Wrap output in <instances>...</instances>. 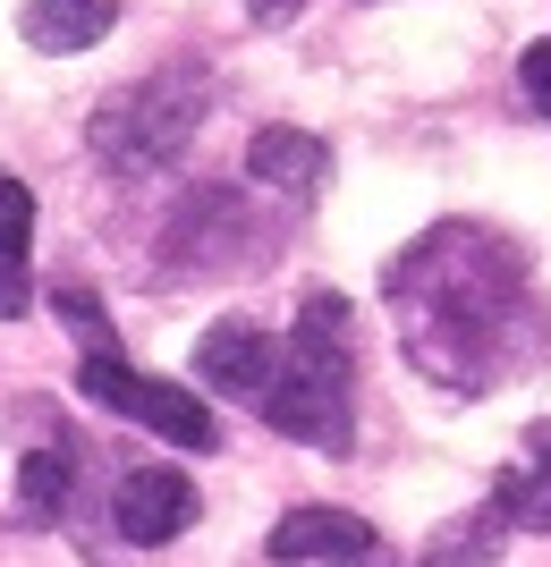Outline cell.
Segmentation results:
<instances>
[{
  "instance_id": "6da1fadb",
  "label": "cell",
  "mask_w": 551,
  "mask_h": 567,
  "mask_svg": "<svg viewBox=\"0 0 551 567\" xmlns=\"http://www.w3.org/2000/svg\"><path fill=\"white\" fill-rule=\"evenodd\" d=\"M382 288L399 306L416 373H432L441 390H492L501 373L543 355V297L501 229L441 220L382 271Z\"/></svg>"
},
{
  "instance_id": "7a4b0ae2",
  "label": "cell",
  "mask_w": 551,
  "mask_h": 567,
  "mask_svg": "<svg viewBox=\"0 0 551 567\" xmlns=\"http://www.w3.org/2000/svg\"><path fill=\"white\" fill-rule=\"evenodd\" d=\"M348 297L339 288H306V306H297V331L280 339V373L264 381V415L272 432L288 441H306V450H348L357 441V415H348V373H357V339H348Z\"/></svg>"
},
{
  "instance_id": "3957f363",
  "label": "cell",
  "mask_w": 551,
  "mask_h": 567,
  "mask_svg": "<svg viewBox=\"0 0 551 567\" xmlns=\"http://www.w3.org/2000/svg\"><path fill=\"white\" fill-rule=\"evenodd\" d=\"M204 111H213V76L195 69V60H170V69L136 76V85H120V94L102 102L94 127H85V144H94L102 169H120V178H153V169H170L195 144Z\"/></svg>"
},
{
  "instance_id": "277c9868",
  "label": "cell",
  "mask_w": 551,
  "mask_h": 567,
  "mask_svg": "<svg viewBox=\"0 0 551 567\" xmlns=\"http://www.w3.org/2000/svg\"><path fill=\"white\" fill-rule=\"evenodd\" d=\"M272 237L255 229L238 187H195L162 229V288L178 280H221V271H246V262L264 255Z\"/></svg>"
},
{
  "instance_id": "5b68a950",
  "label": "cell",
  "mask_w": 551,
  "mask_h": 567,
  "mask_svg": "<svg viewBox=\"0 0 551 567\" xmlns=\"http://www.w3.org/2000/svg\"><path fill=\"white\" fill-rule=\"evenodd\" d=\"M76 390H85L94 406H111V415H127V424L162 432L170 450H213V441H221L213 406L195 399V390H178V381H153V373H136V364H120V355H85Z\"/></svg>"
},
{
  "instance_id": "8992f818",
  "label": "cell",
  "mask_w": 551,
  "mask_h": 567,
  "mask_svg": "<svg viewBox=\"0 0 551 567\" xmlns=\"http://www.w3.org/2000/svg\"><path fill=\"white\" fill-rule=\"evenodd\" d=\"M272 373H280V331H264L255 313H229V322H213V331L195 339V381L221 390V399L255 406Z\"/></svg>"
},
{
  "instance_id": "52a82bcc",
  "label": "cell",
  "mask_w": 551,
  "mask_h": 567,
  "mask_svg": "<svg viewBox=\"0 0 551 567\" xmlns=\"http://www.w3.org/2000/svg\"><path fill=\"white\" fill-rule=\"evenodd\" d=\"M264 550L280 567H306V559H339V567H390L382 543H374V525L357 508H288L280 525L264 534Z\"/></svg>"
},
{
  "instance_id": "ba28073f",
  "label": "cell",
  "mask_w": 551,
  "mask_h": 567,
  "mask_svg": "<svg viewBox=\"0 0 551 567\" xmlns=\"http://www.w3.org/2000/svg\"><path fill=\"white\" fill-rule=\"evenodd\" d=\"M111 517H120V534L136 550H162V543H178L187 534V517H195V483L178 466H127L120 474V499H111Z\"/></svg>"
},
{
  "instance_id": "9c48e42d",
  "label": "cell",
  "mask_w": 551,
  "mask_h": 567,
  "mask_svg": "<svg viewBox=\"0 0 551 567\" xmlns=\"http://www.w3.org/2000/svg\"><path fill=\"white\" fill-rule=\"evenodd\" d=\"M246 169H255L272 195H314L323 178H331V144L306 136V127H255V144H246Z\"/></svg>"
},
{
  "instance_id": "30bf717a",
  "label": "cell",
  "mask_w": 551,
  "mask_h": 567,
  "mask_svg": "<svg viewBox=\"0 0 551 567\" xmlns=\"http://www.w3.org/2000/svg\"><path fill=\"white\" fill-rule=\"evenodd\" d=\"M111 25H120V0H25L18 9V34L34 51H85Z\"/></svg>"
},
{
  "instance_id": "8fae6325",
  "label": "cell",
  "mask_w": 551,
  "mask_h": 567,
  "mask_svg": "<svg viewBox=\"0 0 551 567\" xmlns=\"http://www.w3.org/2000/svg\"><path fill=\"white\" fill-rule=\"evenodd\" d=\"M492 508H501V517H518V525H534V534H551V424H534L527 466L492 492Z\"/></svg>"
},
{
  "instance_id": "7c38bea8",
  "label": "cell",
  "mask_w": 551,
  "mask_h": 567,
  "mask_svg": "<svg viewBox=\"0 0 551 567\" xmlns=\"http://www.w3.org/2000/svg\"><path fill=\"white\" fill-rule=\"evenodd\" d=\"M69 492H76L69 441H60V450H25V466H18V517L25 525H51L60 508H69Z\"/></svg>"
},
{
  "instance_id": "4fadbf2b",
  "label": "cell",
  "mask_w": 551,
  "mask_h": 567,
  "mask_svg": "<svg viewBox=\"0 0 551 567\" xmlns=\"http://www.w3.org/2000/svg\"><path fill=\"white\" fill-rule=\"evenodd\" d=\"M501 508H476V517H458V525H441L432 534V550H425V567H501Z\"/></svg>"
},
{
  "instance_id": "5bb4252c",
  "label": "cell",
  "mask_w": 551,
  "mask_h": 567,
  "mask_svg": "<svg viewBox=\"0 0 551 567\" xmlns=\"http://www.w3.org/2000/svg\"><path fill=\"white\" fill-rule=\"evenodd\" d=\"M25 237H34V195L0 169V246H25Z\"/></svg>"
},
{
  "instance_id": "9a60e30c",
  "label": "cell",
  "mask_w": 551,
  "mask_h": 567,
  "mask_svg": "<svg viewBox=\"0 0 551 567\" xmlns=\"http://www.w3.org/2000/svg\"><path fill=\"white\" fill-rule=\"evenodd\" d=\"M34 306V280H25V246H0V313Z\"/></svg>"
},
{
  "instance_id": "2e32d148",
  "label": "cell",
  "mask_w": 551,
  "mask_h": 567,
  "mask_svg": "<svg viewBox=\"0 0 551 567\" xmlns=\"http://www.w3.org/2000/svg\"><path fill=\"white\" fill-rule=\"evenodd\" d=\"M60 313H69V322H76V339H85V348H94V355H111V348H102V339H111V331H102V306H94V297H85V288H60Z\"/></svg>"
},
{
  "instance_id": "e0dca14e",
  "label": "cell",
  "mask_w": 551,
  "mask_h": 567,
  "mask_svg": "<svg viewBox=\"0 0 551 567\" xmlns=\"http://www.w3.org/2000/svg\"><path fill=\"white\" fill-rule=\"evenodd\" d=\"M518 85L534 94V111H551V43H527V51H518Z\"/></svg>"
},
{
  "instance_id": "ac0fdd59",
  "label": "cell",
  "mask_w": 551,
  "mask_h": 567,
  "mask_svg": "<svg viewBox=\"0 0 551 567\" xmlns=\"http://www.w3.org/2000/svg\"><path fill=\"white\" fill-rule=\"evenodd\" d=\"M297 9H306V0H246V18H255V25H288Z\"/></svg>"
}]
</instances>
